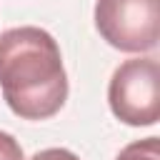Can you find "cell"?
Segmentation results:
<instances>
[{
  "label": "cell",
  "instance_id": "4",
  "mask_svg": "<svg viewBox=\"0 0 160 160\" xmlns=\"http://www.w3.org/2000/svg\"><path fill=\"white\" fill-rule=\"evenodd\" d=\"M115 160H160V142L158 138H145L125 145Z\"/></svg>",
  "mask_w": 160,
  "mask_h": 160
},
{
  "label": "cell",
  "instance_id": "1",
  "mask_svg": "<svg viewBox=\"0 0 160 160\" xmlns=\"http://www.w3.org/2000/svg\"><path fill=\"white\" fill-rule=\"evenodd\" d=\"M0 88L22 120H48L65 105L68 75L55 38L32 25L0 32Z\"/></svg>",
  "mask_w": 160,
  "mask_h": 160
},
{
  "label": "cell",
  "instance_id": "6",
  "mask_svg": "<svg viewBox=\"0 0 160 160\" xmlns=\"http://www.w3.org/2000/svg\"><path fill=\"white\" fill-rule=\"evenodd\" d=\"M30 160H80L75 152L65 150V148H48V150H40L35 152Z\"/></svg>",
  "mask_w": 160,
  "mask_h": 160
},
{
  "label": "cell",
  "instance_id": "5",
  "mask_svg": "<svg viewBox=\"0 0 160 160\" xmlns=\"http://www.w3.org/2000/svg\"><path fill=\"white\" fill-rule=\"evenodd\" d=\"M0 160H25L18 140L10 132H2V130H0Z\"/></svg>",
  "mask_w": 160,
  "mask_h": 160
},
{
  "label": "cell",
  "instance_id": "2",
  "mask_svg": "<svg viewBox=\"0 0 160 160\" xmlns=\"http://www.w3.org/2000/svg\"><path fill=\"white\" fill-rule=\"evenodd\" d=\"M108 102L112 115L132 128L160 120V65L155 58L125 60L110 78Z\"/></svg>",
  "mask_w": 160,
  "mask_h": 160
},
{
  "label": "cell",
  "instance_id": "3",
  "mask_svg": "<svg viewBox=\"0 0 160 160\" xmlns=\"http://www.w3.org/2000/svg\"><path fill=\"white\" fill-rule=\"evenodd\" d=\"M95 28L120 52H150L160 38V0H98Z\"/></svg>",
  "mask_w": 160,
  "mask_h": 160
}]
</instances>
